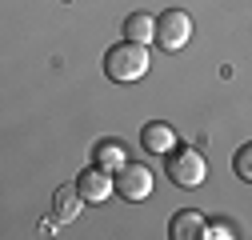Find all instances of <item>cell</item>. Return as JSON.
Listing matches in <instances>:
<instances>
[{
	"instance_id": "6",
	"label": "cell",
	"mask_w": 252,
	"mask_h": 240,
	"mask_svg": "<svg viewBox=\"0 0 252 240\" xmlns=\"http://www.w3.org/2000/svg\"><path fill=\"white\" fill-rule=\"evenodd\" d=\"M140 144L148 148V152H172V148L180 144V136H176V128L172 124H164V120H148V124L140 128Z\"/></svg>"
},
{
	"instance_id": "8",
	"label": "cell",
	"mask_w": 252,
	"mask_h": 240,
	"mask_svg": "<svg viewBox=\"0 0 252 240\" xmlns=\"http://www.w3.org/2000/svg\"><path fill=\"white\" fill-rule=\"evenodd\" d=\"M204 216L196 212V208H180V212L172 216V224H168V236L172 240H196L200 232H204Z\"/></svg>"
},
{
	"instance_id": "3",
	"label": "cell",
	"mask_w": 252,
	"mask_h": 240,
	"mask_svg": "<svg viewBox=\"0 0 252 240\" xmlns=\"http://www.w3.org/2000/svg\"><path fill=\"white\" fill-rule=\"evenodd\" d=\"M188 40H192V16L184 8H168L156 16V44L164 52H180Z\"/></svg>"
},
{
	"instance_id": "2",
	"label": "cell",
	"mask_w": 252,
	"mask_h": 240,
	"mask_svg": "<svg viewBox=\"0 0 252 240\" xmlns=\"http://www.w3.org/2000/svg\"><path fill=\"white\" fill-rule=\"evenodd\" d=\"M168 176H172V184H180V188H200L204 184V176H208V164H204V156H200V148H172L168 152Z\"/></svg>"
},
{
	"instance_id": "9",
	"label": "cell",
	"mask_w": 252,
	"mask_h": 240,
	"mask_svg": "<svg viewBox=\"0 0 252 240\" xmlns=\"http://www.w3.org/2000/svg\"><path fill=\"white\" fill-rule=\"evenodd\" d=\"M92 164H100V168L116 172V168L128 164V152H124L120 140H96V144H92Z\"/></svg>"
},
{
	"instance_id": "1",
	"label": "cell",
	"mask_w": 252,
	"mask_h": 240,
	"mask_svg": "<svg viewBox=\"0 0 252 240\" xmlns=\"http://www.w3.org/2000/svg\"><path fill=\"white\" fill-rule=\"evenodd\" d=\"M148 72V44H136V40H120L104 52V76L116 80V84H132Z\"/></svg>"
},
{
	"instance_id": "5",
	"label": "cell",
	"mask_w": 252,
	"mask_h": 240,
	"mask_svg": "<svg viewBox=\"0 0 252 240\" xmlns=\"http://www.w3.org/2000/svg\"><path fill=\"white\" fill-rule=\"evenodd\" d=\"M76 192L84 196V204H104L116 192V176L108 168H100V164H92V168H84L76 176Z\"/></svg>"
},
{
	"instance_id": "7",
	"label": "cell",
	"mask_w": 252,
	"mask_h": 240,
	"mask_svg": "<svg viewBox=\"0 0 252 240\" xmlns=\"http://www.w3.org/2000/svg\"><path fill=\"white\" fill-rule=\"evenodd\" d=\"M80 204H84V196L76 192V184L56 188V196H52V216H56V224H72V220L80 216Z\"/></svg>"
},
{
	"instance_id": "11",
	"label": "cell",
	"mask_w": 252,
	"mask_h": 240,
	"mask_svg": "<svg viewBox=\"0 0 252 240\" xmlns=\"http://www.w3.org/2000/svg\"><path fill=\"white\" fill-rule=\"evenodd\" d=\"M200 236H204V240H236L240 232H236V224H232V220H208Z\"/></svg>"
},
{
	"instance_id": "4",
	"label": "cell",
	"mask_w": 252,
	"mask_h": 240,
	"mask_svg": "<svg viewBox=\"0 0 252 240\" xmlns=\"http://www.w3.org/2000/svg\"><path fill=\"white\" fill-rule=\"evenodd\" d=\"M152 188H156V180H152V168H144V164H124V168H116V192H120V200H128V204H140V200H148L152 196Z\"/></svg>"
},
{
	"instance_id": "10",
	"label": "cell",
	"mask_w": 252,
	"mask_h": 240,
	"mask_svg": "<svg viewBox=\"0 0 252 240\" xmlns=\"http://www.w3.org/2000/svg\"><path fill=\"white\" fill-rule=\"evenodd\" d=\"M124 40L152 44V40H156V20H152L148 12H128V16H124Z\"/></svg>"
},
{
	"instance_id": "12",
	"label": "cell",
	"mask_w": 252,
	"mask_h": 240,
	"mask_svg": "<svg viewBox=\"0 0 252 240\" xmlns=\"http://www.w3.org/2000/svg\"><path fill=\"white\" fill-rule=\"evenodd\" d=\"M232 172L252 184V144H240V148H236V156H232Z\"/></svg>"
}]
</instances>
